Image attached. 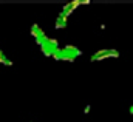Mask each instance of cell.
Segmentation results:
<instances>
[{
  "mask_svg": "<svg viewBox=\"0 0 133 122\" xmlns=\"http://www.w3.org/2000/svg\"><path fill=\"white\" fill-rule=\"evenodd\" d=\"M77 56H81V50H77L74 45H66L65 48H59L53 57L56 60H68V62H73Z\"/></svg>",
  "mask_w": 133,
  "mask_h": 122,
  "instance_id": "obj_1",
  "label": "cell"
},
{
  "mask_svg": "<svg viewBox=\"0 0 133 122\" xmlns=\"http://www.w3.org/2000/svg\"><path fill=\"white\" fill-rule=\"evenodd\" d=\"M40 48H42V53H43L45 56H53V54L59 50V42L54 40V39H48Z\"/></svg>",
  "mask_w": 133,
  "mask_h": 122,
  "instance_id": "obj_2",
  "label": "cell"
},
{
  "mask_svg": "<svg viewBox=\"0 0 133 122\" xmlns=\"http://www.w3.org/2000/svg\"><path fill=\"white\" fill-rule=\"evenodd\" d=\"M105 57H119V53L116 50H101L96 54L91 56V62L101 60V59H105Z\"/></svg>",
  "mask_w": 133,
  "mask_h": 122,
  "instance_id": "obj_3",
  "label": "cell"
},
{
  "mask_svg": "<svg viewBox=\"0 0 133 122\" xmlns=\"http://www.w3.org/2000/svg\"><path fill=\"white\" fill-rule=\"evenodd\" d=\"M82 2H79V0H76V2H71V3H68V5H65L64 6V9H62V12H61V17H64V19H66L73 11H74V8L77 6V5H81Z\"/></svg>",
  "mask_w": 133,
  "mask_h": 122,
  "instance_id": "obj_4",
  "label": "cell"
},
{
  "mask_svg": "<svg viewBox=\"0 0 133 122\" xmlns=\"http://www.w3.org/2000/svg\"><path fill=\"white\" fill-rule=\"evenodd\" d=\"M31 34L37 39V37H40V36H42V34H45V32L40 30V26H39V25H36V23H34L33 26H31Z\"/></svg>",
  "mask_w": 133,
  "mask_h": 122,
  "instance_id": "obj_5",
  "label": "cell"
},
{
  "mask_svg": "<svg viewBox=\"0 0 133 122\" xmlns=\"http://www.w3.org/2000/svg\"><path fill=\"white\" fill-rule=\"evenodd\" d=\"M54 26H56L57 30H59V28H65V26H66V19H64V17H61V16H59V17H57V20H56V25H54Z\"/></svg>",
  "mask_w": 133,
  "mask_h": 122,
  "instance_id": "obj_6",
  "label": "cell"
},
{
  "mask_svg": "<svg viewBox=\"0 0 133 122\" xmlns=\"http://www.w3.org/2000/svg\"><path fill=\"white\" fill-rule=\"evenodd\" d=\"M48 39H50L48 36H45V34H42L40 37H37V39H36V43H37L39 46H42V45H43V43H45V42H46Z\"/></svg>",
  "mask_w": 133,
  "mask_h": 122,
  "instance_id": "obj_7",
  "label": "cell"
},
{
  "mask_svg": "<svg viewBox=\"0 0 133 122\" xmlns=\"http://www.w3.org/2000/svg\"><path fill=\"white\" fill-rule=\"evenodd\" d=\"M0 63H3V65H6V66H11V65H12V62L8 60V59L5 57V54H3V53H0Z\"/></svg>",
  "mask_w": 133,
  "mask_h": 122,
  "instance_id": "obj_8",
  "label": "cell"
},
{
  "mask_svg": "<svg viewBox=\"0 0 133 122\" xmlns=\"http://www.w3.org/2000/svg\"><path fill=\"white\" fill-rule=\"evenodd\" d=\"M0 53H2V51H0Z\"/></svg>",
  "mask_w": 133,
  "mask_h": 122,
  "instance_id": "obj_9",
  "label": "cell"
}]
</instances>
